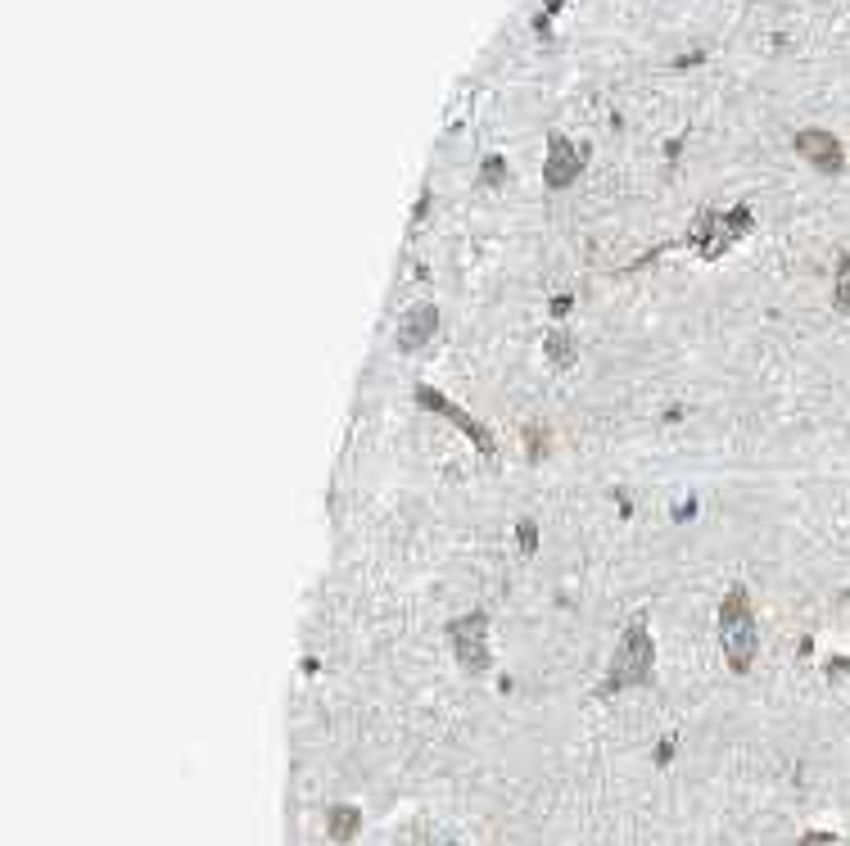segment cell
<instances>
[{
  "label": "cell",
  "instance_id": "cell-1",
  "mask_svg": "<svg viewBox=\"0 0 850 846\" xmlns=\"http://www.w3.org/2000/svg\"><path fill=\"white\" fill-rule=\"evenodd\" d=\"M656 675V639H652V625L638 616L624 625L620 633V643L611 652V661H606V675L597 684V698H620V692L629 688H647Z\"/></svg>",
  "mask_w": 850,
  "mask_h": 846
},
{
  "label": "cell",
  "instance_id": "cell-2",
  "mask_svg": "<svg viewBox=\"0 0 850 846\" xmlns=\"http://www.w3.org/2000/svg\"><path fill=\"white\" fill-rule=\"evenodd\" d=\"M715 633H719V652L728 661V670L746 675L755 652H761V625H755V607H751L746 584H728V593L719 597Z\"/></svg>",
  "mask_w": 850,
  "mask_h": 846
},
{
  "label": "cell",
  "instance_id": "cell-3",
  "mask_svg": "<svg viewBox=\"0 0 850 846\" xmlns=\"http://www.w3.org/2000/svg\"><path fill=\"white\" fill-rule=\"evenodd\" d=\"M751 227H755L751 204H733V208H702V214L692 218V227H688V235H683V245H692V250L702 254L706 263H715L719 254L733 250Z\"/></svg>",
  "mask_w": 850,
  "mask_h": 846
},
{
  "label": "cell",
  "instance_id": "cell-4",
  "mask_svg": "<svg viewBox=\"0 0 850 846\" xmlns=\"http://www.w3.org/2000/svg\"><path fill=\"white\" fill-rule=\"evenodd\" d=\"M448 643H452V656L466 675H489L494 670V648H489V612L475 607L458 620H448Z\"/></svg>",
  "mask_w": 850,
  "mask_h": 846
},
{
  "label": "cell",
  "instance_id": "cell-5",
  "mask_svg": "<svg viewBox=\"0 0 850 846\" xmlns=\"http://www.w3.org/2000/svg\"><path fill=\"white\" fill-rule=\"evenodd\" d=\"M412 399H416V408H421V412L444 416L452 431H462V435L475 444V452H479V458H494V452H498V444H494V431L484 426V421H479L475 412H466L462 403H452V399L444 395V389H435V385H416V389H412Z\"/></svg>",
  "mask_w": 850,
  "mask_h": 846
},
{
  "label": "cell",
  "instance_id": "cell-6",
  "mask_svg": "<svg viewBox=\"0 0 850 846\" xmlns=\"http://www.w3.org/2000/svg\"><path fill=\"white\" fill-rule=\"evenodd\" d=\"M435 336H439V309L430 304V299H421V304H412L399 317V326H393V349H399V353H421Z\"/></svg>",
  "mask_w": 850,
  "mask_h": 846
},
{
  "label": "cell",
  "instance_id": "cell-7",
  "mask_svg": "<svg viewBox=\"0 0 850 846\" xmlns=\"http://www.w3.org/2000/svg\"><path fill=\"white\" fill-rule=\"evenodd\" d=\"M797 155L810 164V168H818V172H841L846 168V155H841V141L833 136V132H824V128H805V132H797Z\"/></svg>",
  "mask_w": 850,
  "mask_h": 846
},
{
  "label": "cell",
  "instance_id": "cell-8",
  "mask_svg": "<svg viewBox=\"0 0 850 846\" xmlns=\"http://www.w3.org/2000/svg\"><path fill=\"white\" fill-rule=\"evenodd\" d=\"M584 155L588 149H574L566 136H552L548 141V164H543V181H548L552 191L574 186V177H580V168H584Z\"/></svg>",
  "mask_w": 850,
  "mask_h": 846
},
{
  "label": "cell",
  "instance_id": "cell-9",
  "mask_svg": "<svg viewBox=\"0 0 850 846\" xmlns=\"http://www.w3.org/2000/svg\"><path fill=\"white\" fill-rule=\"evenodd\" d=\"M543 358H548L557 372H570L574 362H580V345H574L570 330L557 326V330H548V336H543Z\"/></svg>",
  "mask_w": 850,
  "mask_h": 846
},
{
  "label": "cell",
  "instance_id": "cell-10",
  "mask_svg": "<svg viewBox=\"0 0 850 846\" xmlns=\"http://www.w3.org/2000/svg\"><path fill=\"white\" fill-rule=\"evenodd\" d=\"M326 833H330V842H353V837L362 833V810L349 806V801L330 806V810H326Z\"/></svg>",
  "mask_w": 850,
  "mask_h": 846
},
{
  "label": "cell",
  "instance_id": "cell-11",
  "mask_svg": "<svg viewBox=\"0 0 850 846\" xmlns=\"http://www.w3.org/2000/svg\"><path fill=\"white\" fill-rule=\"evenodd\" d=\"M833 309L850 317V254H841L833 271Z\"/></svg>",
  "mask_w": 850,
  "mask_h": 846
},
{
  "label": "cell",
  "instance_id": "cell-12",
  "mask_svg": "<svg viewBox=\"0 0 850 846\" xmlns=\"http://www.w3.org/2000/svg\"><path fill=\"white\" fill-rule=\"evenodd\" d=\"M548 448H552V431L538 426V421H530V426H525V452H530V462H543V458H548Z\"/></svg>",
  "mask_w": 850,
  "mask_h": 846
},
{
  "label": "cell",
  "instance_id": "cell-13",
  "mask_svg": "<svg viewBox=\"0 0 850 846\" xmlns=\"http://www.w3.org/2000/svg\"><path fill=\"white\" fill-rule=\"evenodd\" d=\"M515 539H521V553H525V557H534V553H538V525H534L530 517H525L521 525H515Z\"/></svg>",
  "mask_w": 850,
  "mask_h": 846
},
{
  "label": "cell",
  "instance_id": "cell-14",
  "mask_svg": "<svg viewBox=\"0 0 850 846\" xmlns=\"http://www.w3.org/2000/svg\"><path fill=\"white\" fill-rule=\"evenodd\" d=\"M484 186H502V181H507V159H498V155H489V159H484Z\"/></svg>",
  "mask_w": 850,
  "mask_h": 846
},
{
  "label": "cell",
  "instance_id": "cell-15",
  "mask_svg": "<svg viewBox=\"0 0 850 846\" xmlns=\"http://www.w3.org/2000/svg\"><path fill=\"white\" fill-rule=\"evenodd\" d=\"M801 846H841V842H837V833H824V829H810V833H801Z\"/></svg>",
  "mask_w": 850,
  "mask_h": 846
},
{
  "label": "cell",
  "instance_id": "cell-16",
  "mask_svg": "<svg viewBox=\"0 0 850 846\" xmlns=\"http://www.w3.org/2000/svg\"><path fill=\"white\" fill-rule=\"evenodd\" d=\"M570 304H574L570 294H557V299H552V317H566V313H570Z\"/></svg>",
  "mask_w": 850,
  "mask_h": 846
},
{
  "label": "cell",
  "instance_id": "cell-17",
  "mask_svg": "<svg viewBox=\"0 0 850 846\" xmlns=\"http://www.w3.org/2000/svg\"><path fill=\"white\" fill-rule=\"evenodd\" d=\"M670 757H675V738H665V742H660V751H656V761L665 765V761H670Z\"/></svg>",
  "mask_w": 850,
  "mask_h": 846
},
{
  "label": "cell",
  "instance_id": "cell-18",
  "mask_svg": "<svg viewBox=\"0 0 850 846\" xmlns=\"http://www.w3.org/2000/svg\"><path fill=\"white\" fill-rule=\"evenodd\" d=\"M444 846H462V842H444Z\"/></svg>",
  "mask_w": 850,
  "mask_h": 846
}]
</instances>
